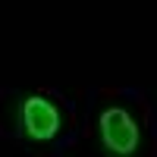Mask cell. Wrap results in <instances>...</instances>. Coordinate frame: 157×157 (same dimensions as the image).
Wrapping results in <instances>:
<instances>
[{"label": "cell", "instance_id": "obj_1", "mask_svg": "<svg viewBox=\"0 0 157 157\" xmlns=\"http://www.w3.org/2000/svg\"><path fill=\"white\" fill-rule=\"evenodd\" d=\"M138 123L129 116L123 107H110L101 113V141L113 151L116 157H129L138 148Z\"/></svg>", "mask_w": 157, "mask_h": 157}, {"label": "cell", "instance_id": "obj_2", "mask_svg": "<svg viewBox=\"0 0 157 157\" xmlns=\"http://www.w3.org/2000/svg\"><path fill=\"white\" fill-rule=\"evenodd\" d=\"M22 126L32 141H50L60 132V110L41 94L22 101Z\"/></svg>", "mask_w": 157, "mask_h": 157}]
</instances>
